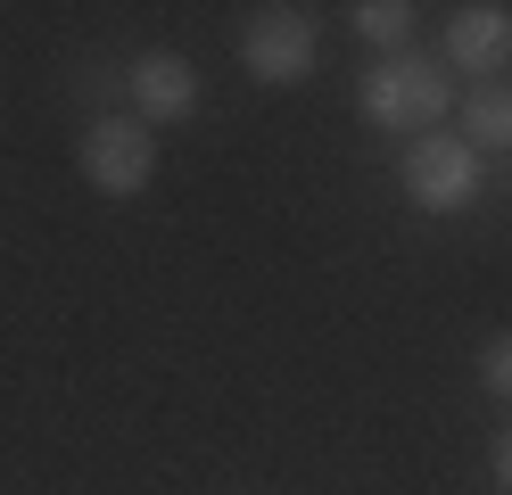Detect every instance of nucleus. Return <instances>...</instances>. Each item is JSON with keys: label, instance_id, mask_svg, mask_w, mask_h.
<instances>
[{"label": "nucleus", "instance_id": "nucleus-10", "mask_svg": "<svg viewBox=\"0 0 512 495\" xmlns=\"http://www.w3.org/2000/svg\"><path fill=\"white\" fill-rule=\"evenodd\" d=\"M496 487L512 495V429H504V438H496Z\"/></svg>", "mask_w": 512, "mask_h": 495}, {"label": "nucleus", "instance_id": "nucleus-8", "mask_svg": "<svg viewBox=\"0 0 512 495\" xmlns=\"http://www.w3.org/2000/svg\"><path fill=\"white\" fill-rule=\"evenodd\" d=\"M413 17H422L413 0H356V9H347V25H356L380 58H405L413 50Z\"/></svg>", "mask_w": 512, "mask_h": 495}, {"label": "nucleus", "instance_id": "nucleus-1", "mask_svg": "<svg viewBox=\"0 0 512 495\" xmlns=\"http://www.w3.org/2000/svg\"><path fill=\"white\" fill-rule=\"evenodd\" d=\"M356 108L364 124L380 132H438L446 108H455V75H446V58H422V50H405V58H372L364 66V83H356Z\"/></svg>", "mask_w": 512, "mask_h": 495}, {"label": "nucleus", "instance_id": "nucleus-7", "mask_svg": "<svg viewBox=\"0 0 512 495\" xmlns=\"http://www.w3.org/2000/svg\"><path fill=\"white\" fill-rule=\"evenodd\" d=\"M455 116H463V141L479 157H512V83H471L455 99Z\"/></svg>", "mask_w": 512, "mask_h": 495}, {"label": "nucleus", "instance_id": "nucleus-2", "mask_svg": "<svg viewBox=\"0 0 512 495\" xmlns=\"http://www.w3.org/2000/svg\"><path fill=\"white\" fill-rule=\"evenodd\" d=\"M397 182L422 215H463L479 207V190H488V157H479L463 132H422L405 157H397Z\"/></svg>", "mask_w": 512, "mask_h": 495}, {"label": "nucleus", "instance_id": "nucleus-6", "mask_svg": "<svg viewBox=\"0 0 512 495\" xmlns=\"http://www.w3.org/2000/svg\"><path fill=\"white\" fill-rule=\"evenodd\" d=\"M124 99H133V116L149 132L182 124V116H199V66H190L182 50H141L133 66H124Z\"/></svg>", "mask_w": 512, "mask_h": 495}, {"label": "nucleus", "instance_id": "nucleus-5", "mask_svg": "<svg viewBox=\"0 0 512 495\" xmlns=\"http://www.w3.org/2000/svg\"><path fill=\"white\" fill-rule=\"evenodd\" d=\"M446 75H471V83L512 75V9L504 0H471V9L446 17Z\"/></svg>", "mask_w": 512, "mask_h": 495}, {"label": "nucleus", "instance_id": "nucleus-9", "mask_svg": "<svg viewBox=\"0 0 512 495\" xmlns=\"http://www.w3.org/2000/svg\"><path fill=\"white\" fill-rule=\"evenodd\" d=\"M479 388H488L496 405H512V330H496V339L479 347Z\"/></svg>", "mask_w": 512, "mask_h": 495}, {"label": "nucleus", "instance_id": "nucleus-3", "mask_svg": "<svg viewBox=\"0 0 512 495\" xmlns=\"http://www.w3.org/2000/svg\"><path fill=\"white\" fill-rule=\"evenodd\" d=\"M83 182L100 190V198H141L157 182V132L141 116H100V124H83Z\"/></svg>", "mask_w": 512, "mask_h": 495}, {"label": "nucleus", "instance_id": "nucleus-4", "mask_svg": "<svg viewBox=\"0 0 512 495\" xmlns=\"http://www.w3.org/2000/svg\"><path fill=\"white\" fill-rule=\"evenodd\" d=\"M240 66H248L256 83L290 91V83H306L314 66H323V33H314L306 9H248V25H240Z\"/></svg>", "mask_w": 512, "mask_h": 495}]
</instances>
